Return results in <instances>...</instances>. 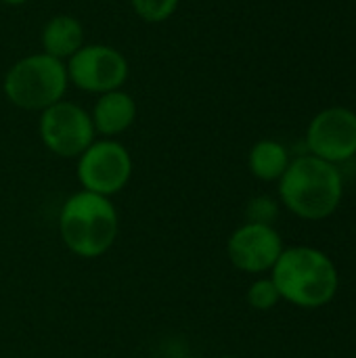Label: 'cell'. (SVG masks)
Here are the masks:
<instances>
[{
	"label": "cell",
	"mask_w": 356,
	"mask_h": 358,
	"mask_svg": "<svg viewBox=\"0 0 356 358\" xmlns=\"http://www.w3.org/2000/svg\"><path fill=\"white\" fill-rule=\"evenodd\" d=\"M120 233V216L111 197L90 191L69 195L59 212L63 245L78 258L94 260L107 254Z\"/></svg>",
	"instance_id": "obj_1"
},
{
	"label": "cell",
	"mask_w": 356,
	"mask_h": 358,
	"mask_svg": "<svg viewBox=\"0 0 356 358\" xmlns=\"http://www.w3.org/2000/svg\"><path fill=\"white\" fill-rule=\"evenodd\" d=\"M271 279L281 300L300 308H321L329 304L340 283L332 258L306 245L283 250L271 268Z\"/></svg>",
	"instance_id": "obj_2"
},
{
	"label": "cell",
	"mask_w": 356,
	"mask_h": 358,
	"mask_svg": "<svg viewBox=\"0 0 356 358\" xmlns=\"http://www.w3.org/2000/svg\"><path fill=\"white\" fill-rule=\"evenodd\" d=\"M342 193L344 182L340 170L315 155L296 157L279 178L283 206L304 220L332 216L342 201Z\"/></svg>",
	"instance_id": "obj_3"
},
{
	"label": "cell",
	"mask_w": 356,
	"mask_h": 358,
	"mask_svg": "<svg viewBox=\"0 0 356 358\" xmlns=\"http://www.w3.org/2000/svg\"><path fill=\"white\" fill-rule=\"evenodd\" d=\"M67 88L69 78L65 63L42 50L15 61L2 80V92L10 105L38 113L63 101Z\"/></svg>",
	"instance_id": "obj_4"
},
{
	"label": "cell",
	"mask_w": 356,
	"mask_h": 358,
	"mask_svg": "<svg viewBox=\"0 0 356 358\" xmlns=\"http://www.w3.org/2000/svg\"><path fill=\"white\" fill-rule=\"evenodd\" d=\"M76 176L84 191L113 197L132 178V155L115 138H94L78 157Z\"/></svg>",
	"instance_id": "obj_5"
},
{
	"label": "cell",
	"mask_w": 356,
	"mask_h": 358,
	"mask_svg": "<svg viewBox=\"0 0 356 358\" xmlns=\"http://www.w3.org/2000/svg\"><path fill=\"white\" fill-rule=\"evenodd\" d=\"M38 132L42 145L63 159H78L97 138L90 111L65 99L40 113Z\"/></svg>",
	"instance_id": "obj_6"
},
{
	"label": "cell",
	"mask_w": 356,
	"mask_h": 358,
	"mask_svg": "<svg viewBox=\"0 0 356 358\" xmlns=\"http://www.w3.org/2000/svg\"><path fill=\"white\" fill-rule=\"evenodd\" d=\"M67 78L78 90L103 94L124 88L130 76V65L124 52L111 44L86 42L67 63Z\"/></svg>",
	"instance_id": "obj_7"
},
{
	"label": "cell",
	"mask_w": 356,
	"mask_h": 358,
	"mask_svg": "<svg viewBox=\"0 0 356 358\" xmlns=\"http://www.w3.org/2000/svg\"><path fill=\"white\" fill-rule=\"evenodd\" d=\"M311 155L329 164H342L356 155V113L346 107H329L313 117L306 130Z\"/></svg>",
	"instance_id": "obj_8"
},
{
	"label": "cell",
	"mask_w": 356,
	"mask_h": 358,
	"mask_svg": "<svg viewBox=\"0 0 356 358\" xmlns=\"http://www.w3.org/2000/svg\"><path fill=\"white\" fill-rule=\"evenodd\" d=\"M283 252L281 235L271 224L245 222L235 229L227 241V256L231 264L250 275L266 273L275 266Z\"/></svg>",
	"instance_id": "obj_9"
},
{
	"label": "cell",
	"mask_w": 356,
	"mask_h": 358,
	"mask_svg": "<svg viewBox=\"0 0 356 358\" xmlns=\"http://www.w3.org/2000/svg\"><path fill=\"white\" fill-rule=\"evenodd\" d=\"M136 113L138 107L134 96L128 90L118 88L97 96L90 111V120L94 132L101 138H118L120 134L132 128V124L136 122Z\"/></svg>",
	"instance_id": "obj_10"
},
{
	"label": "cell",
	"mask_w": 356,
	"mask_h": 358,
	"mask_svg": "<svg viewBox=\"0 0 356 358\" xmlns=\"http://www.w3.org/2000/svg\"><path fill=\"white\" fill-rule=\"evenodd\" d=\"M40 44H42V52L67 63L86 44L84 25L73 15H67V13L52 15L42 25Z\"/></svg>",
	"instance_id": "obj_11"
},
{
	"label": "cell",
	"mask_w": 356,
	"mask_h": 358,
	"mask_svg": "<svg viewBox=\"0 0 356 358\" xmlns=\"http://www.w3.org/2000/svg\"><path fill=\"white\" fill-rule=\"evenodd\" d=\"M248 166H250V172L258 180L273 182V180H279L283 176V172L287 170L290 155H287V149L281 143L264 138V141H258L250 149Z\"/></svg>",
	"instance_id": "obj_12"
},
{
	"label": "cell",
	"mask_w": 356,
	"mask_h": 358,
	"mask_svg": "<svg viewBox=\"0 0 356 358\" xmlns=\"http://www.w3.org/2000/svg\"><path fill=\"white\" fill-rule=\"evenodd\" d=\"M178 4L180 0H130V6L136 13V17L147 23L168 21L176 13Z\"/></svg>",
	"instance_id": "obj_13"
},
{
	"label": "cell",
	"mask_w": 356,
	"mask_h": 358,
	"mask_svg": "<svg viewBox=\"0 0 356 358\" xmlns=\"http://www.w3.org/2000/svg\"><path fill=\"white\" fill-rule=\"evenodd\" d=\"M279 300H281V296H279L271 277L269 279H256L248 289V304L254 310H260V313L273 310L279 304Z\"/></svg>",
	"instance_id": "obj_14"
},
{
	"label": "cell",
	"mask_w": 356,
	"mask_h": 358,
	"mask_svg": "<svg viewBox=\"0 0 356 358\" xmlns=\"http://www.w3.org/2000/svg\"><path fill=\"white\" fill-rule=\"evenodd\" d=\"M245 216H248V222H254V224H271L277 220L279 216V206L275 199L266 197V195H260V197H254L250 199L248 208H245Z\"/></svg>",
	"instance_id": "obj_15"
},
{
	"label": "cell",
	"mask_w": 356,
	"mask_h": 358,
	"mask_svg": "<svg viewBox=\"0 0 356 358\" xmlns=\"http://www.w3.org/2000/svg\"><path fill=\"white\" fill-rule=\"evenodd\" d=\"M0 2L6 6H21V4H27L29 0H0Z\"/></svg>",
	"instance_id": "obj_16"
},
{
	"label": "cell",
	"mask_w": 356,
	"mask_h": 358,
	"mask_svg": "<svg viewBox=\"0 0 356 358\" xmlns=\"http://www.w3.org/2000/svg\"><path fill=\"white\" fill-rule=\"evenodd\" d=\"M216 358H235V357H216Z\"/></svg>",
	"instance_id": "obj_17"
}]
</instances>
